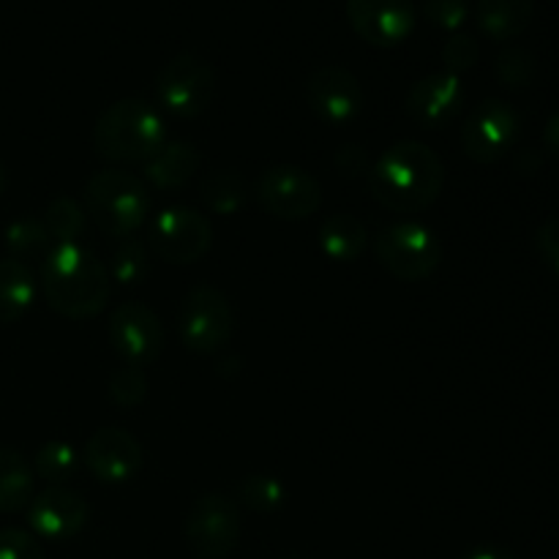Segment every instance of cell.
<instances>
[{"mask_svg":"<svg viewBox=\"0 0 559 559\" xmlns=\"http://www.w3.org/2000/svg\"><path fill=\"white\" fill-rule=\"evenodd\" d=\"M31 530L44 540H71L87 524V502L66 486H49L27 506Z\"/></svg>","mask_w":559,"mask_h":559,"instance_id":"obj_16","label":"cell"},{"mask_svg":"<svg viewBox=\"0 0 559 559\" xmlns=\"http://www.w3.org/2000/svg\"><path fill=\"white\" fill-rule=\"evenodd\" d=\"M36 497V473L20 451L0 448V513H20Z\"/></svg>","mask_w":559,"mask_h":559,"instance_id":"obj_21","label":"cell"},{"mask_svg":"<svg viewBox=\"0 0 559 559\" xmlns=\"http://www.w3.org/2000/svg\"><path fill=\"white\" fill-rule=\"evenodd\" d=\"M535 246H538V254L546 265L559 276V216L546 218L538 227L535 235Z\"/></svg>","mask_w":559,"mask_h":559,"instance_id":"obj_34","label":"cell"},{"mask_svg":"<svg viewBox=\"0 0 559 559\" xmlns=\"http://www.w3.org/2000/svg\"><path fill=\"white\" fill-rule=\"evenodd\" d=\"M80 469V456H76L74 445L66 440H49L38 448L36 459H33V473L49 486H66Z\"/></svg>","mask_w":559,"mask_h":559,"instance_id":"obj_25","label":"cell"},{"mask_svg":"<svg viewBox=\"0 0 559 559\" xmlns=\"http://www.w3.org/2000/svg\"><path fill=\"white\" fill-rule=\"evenodd\" d=\"M464 104V85L451 71L426 74L409 87L407 112L424 129H442Z\"/></svg>","mask_w":559,"mask_h":559,"instance_id":"obj_17","label":"cell"},{"mask_svg":"<svg viewBox=\"0 0 559 559\" xmlns=\"http://www.w3.org/2000/svg\"><path fill=\"white\" fill-rule=\"evenodd\" d=\"M85 213L109 238H131L151 213L147 186L123 169H98L85 183Z\"/></svg>","mask_w":559,"mask_h":559,"instance_id":"obj_4","label":"cell"},{"mask_svg":"<svg viewBox=\"0 0 559 559\" xmlns=\"http://www.w3.org/2000/svg\"><path fill=\"white\" fill-rule=\"evenodd\" d=\"M5 186H9V173H5V167H3V164H0V197H3Z\"/></svg>","mask_w":559,"mask_h":559,"instance_id":"obj_39","label":"cell"},{"mask_svg":"<svg viewBox=\"0 0 559 559\" xmlns=\"http://www.w3.org/2000/svg\"><path fill=\"white\" fill-rule=\"evenodd\" d=\"M540 164H544V158H540L535 151H524L522 156L516 158V169L522 175H535L540 169Z\"/></svg>","mask_w":559,"mask_h":559,"instance_id":"obj_37","label":"cell"},{"mask_svg":"<svg viewBox=\"0 0 559 559\" xmlns=\"http://www.w3.org/2000/svg\"><path fill=\"white\" fill-rule=\"evenodd\" d=\"M5 249H9V257L25 262L33 260V257H47L49 251L55 249L52 238H49L47 227H44L41 218L36 216H22L16 222H11L5 227Z\"/></svg>","mask_w":559,"mask_h":559,"instance_id":"obj_24","label":"cell"},{"mask_svg":"<svg viewBox=\"0 0 559 559\" xmlns=\"http://www.w3.org/2000/svg\"><path fill=\"white\" fill-rule=\"evenodd\" d=\"M235 495H238L240 506H246L254 513H273L284 506L282 480L265 473H254L240 478Z\"/></svg>","mask_w":559,"mask_h":559,"instance_id":"obj_28","label":"cell"},{"mask_svg":"<svg viewBox=\"0 0 559 559\" xmlns=\"http://www.w3.org/2000/svg\"><path fill=\"white\" fill-rule=\"evenodd\" d=\"M240 540V511L229 497L202 495L186 516V544L197 559H227Z\"/></svg>","mask_w":559,"mask_h":559,"instance_id":"obj_9","label":"cell"},{"mask_svg":"<svg viewBox=\"0 0 559 559\" xmlns=\"http://www.w3.org/2000/svg\"><path fill=\"white\" fill-rule=\"evenodd\" d=\"M462 559H516V557L506 549H497V546H480V549H473Z\"/></svg>","mask_w":559,"mask_h":559,"instance_id":"obj_38","label":"cell"},{"mask_svg":"<svg viewBox=\"0 0 559 559\" xmlns=\"http://www.w3.org/2000/svg\"><path fill=\"white\" fill-rule=\"evenodd\" d=\"M424 14L442 31H462L469 20V0H426Z\"/></svg>","mask_w":559,"mask_h":559,"instance_id":"obj_32","label":"cell"},{"mask_svg":"<svg viewBox=\"0 0 559 559\" xmlns=\"http://www.w3.org/2000/svg\"><path fill=\"white\" fill-rule=\"evenodd\" d=\"M478 27L495 41L522 36L535 16V0H478Z\"/></svg>","mask_w":559,"mask_h":559,"instance_id":"obj_19","label":"cell"},{"mask_svg":"<svg viewBox=\"0 0 559 559\" xmlns=\"http://www.w3.org/2000/svg\"><path fill=\"white\" fill-rule=\"evenodd\" d=\"M216 93V71L194 52L169 58L156 74L158 104L175 118H197L205 112Z\"/></svg>","mask_w":559,"mask_h":559,"instance_id":"obj_7","label":"cell"},{"mask_svg":"<svg viewBox=\"0 0 559 559\" xmlns=\"http://www.w3.org/2000/svg\"><path fill=\"white\" fill-rule=\"evenodd\" d=\"M522 118L513 104L502 98H486L469 112L462 129V151L475 164H495L516 145Z\"/></svg>","mask_w":559,"mask_h":559,"instance_id":"obj_10","label":"cell"},{"mask_svg":"<svg viewBox=\"0 0 559 559\" xmlns=\"http://www.w3.org/2000/svg\"><path fill=\"white\" fill-rule=\"evenodd\" d=\"M306 102L317 118L342 126L358 118L364 109V87L344 66H320L306 80Z\"/></svg>","mask_w":559,"mask_h":559,"instance_id":"obj_13","label":"cell"},{"mask_svg":"<svg viewBox=\"0 0 559 559\" xmlns=\"http://www.w3.org/2000/svg\"><path fill=\"white\" fill-rule=\"evenodd\" d=\"M445 186V164L418 140L388 147L369 169L371 197L393 213H420L435 205Z\"/></svg>","mask_w":559,"mask_h":559,"instance_id":"obj_1","label":"cell"},{"mask_svg":"<svg viewBox=\"0 0 559 559\" xmlns=\"http://www.w3.org/2000/svg\"><path fill=\"white\" fill-rule=\"evenodd\" d=\"M497 76H500L502 85L508 87H524L533 82L535 76V55L524 47H508L502 49L500 58H497Z\"/></svg>","mask_w":559,"mask_h":559,"instance_id":"obj_30","label":"cell"},{"mask_svg":"<svg viewBox=\"0 0 559 559\" xmlns=\"http://www.w3.org/2000/svg\"><path fill=\"white\" fill-rule=\"evenodd\" d=\"M478 41H475L469 33L464 31H456L448 36L445 47H442V63H445V71H451V74H462V71L473 69L475 63H478Z\"/></svg>","mask_w":559,"mask_h":559,"instance_id":"obj_31","label":"cell"},{"mask_svg":"<svg viewBox=\"0 0 559 559\" xmlns=\"http://www.w3.org/2000/svg\"><path fill=\"white\" fill-rule=\"evenodd\" d=\"M380 265L399 282H424L440 267L442 243L435 229L418 222H396L374 240Z\"/></svg>","mask_w":559,"mask_h":559,"instance_id":"obj_5","label":"cell"},{"mask_svg":"<svg viewBox=\"0 0 559 559\" xmlns=\"http://www.w3.org/2000/svg\"><path fill=\"white\" fill-rule=\"evenodd\" d=\"M197 169H200V153H197L194 145L180 140H167L142 164V173H145L147 183L162 191H173L186 186Z\"/></svg>","mask_w":559,"mask_h":559,"instance_id":"obj_18","label":"cell"},{"mask_svg":"<svg viewBox=\"0 0 559 559\" xmlns=\"http://www.w3.org/2000/svg\"><path fill=\"white\" fill-rule=\"evenodd\" d=\"M544 147L551 153V156L559 158V112L551 115L549 123L544 129Z\"/></svg>","mask_w":559,"mask_h":559,"instance_id":"obj_36","label":"cell"},{"mask_svg":"<svg viewBox=\"0 0 559 559\" xmlns=\"http://www.w3.org/2000/svg\"><path fill=\"white\" fill-rule=\"evenodd\" d=\"M147 396V374L140 366L123 364L112 377H109V399L118 407H140Z\"/></svg>","mask_w":559,"mask_h":559,"instance_id":"obj_29","label":"cell"},{"mask_svg":"<svg viewBox=\"0 0 559 559\" xmlns=\"http://www.w3.org/2000/svg\"><path fill=\"white\" fill-rule=\"evenodd\" d=\"M0 559H44L38 538L27 530H0Z\"/></svg>","mask_w":559,"mask_h":559,"instance_id":"obj_33","label":"cell"},{"mask_svg":"<svg viewBox=\"0 0 559 559\" xmlns=\"http://www.w3.org/2000/svg\"><path fill=\"white\" fill-rule=\"evenodd\" d=\"M164 142V118L142 98L109 104L93 126V147L115 164H145Z\"/></svg>","mask_w":559,"mask_h":559,"instance_id":"obj_3","label":"cell"},{"mask_svg":"<svg viewBox=\"0 0 559 559\" xmlns=\"http://www.w3.org/2000/svg\"><path fill=\"white\" fill-rule=\"evenodd\" d=\"M347 20L364 41L396 47L413 33V0H347Z\"/></svg>","mask_w":559,"mask_h":559,"instance_id":"obj_15","label":"cell"},{"mask_svg":"<svg viewBox=\"0 0 559 559\" xmlns=\"http://www.w3.org/2000/svg\"><path fill=\"white\" fill-rule=\"evenodd\" d=\"M82 462L102 484H129L142 469V445L126 429H98L87 437Z\"/></svg>","mask_w":559,"mask_h":559,"instance_id":"obj_14","label":"cell"},{"mask_svg":"<svg viewBox=\"0 0 559 559\" xmlns=\"http://www.w3.org/2000/svg\"><path fill=\"white\" fill-rule=\"evenodd\" d=\"M41 222L55 246L76 243V238L85 233V211L74 197H55L44 211Z\"/></svg>","mask_w":559,"mask_h":559,"instance_id":"obj_26","label":"cell"},{"mask_svg":"<svg viewBox=\"0 0 559 559\" xmlns=\"http://www.w3.org/2000/svg\"><path fill=\"white\" fill-rule=\"evenodd\" d=\"M366 243H369V233H366L364 222L349 213H336L322 222L320 249L325 251L328 260L355 262L366 251Z\"/></svg>","mask_w":559,"mask_h":559,"instance_id":"obj_22","label":"cell"},{"mask_svg":"<svg viewBox=\"0 0 559 559\" xmlns=\"http://www.w3.org/2000/svg\"><path fill=\"white\" fill-rule=\"evenodd\" d=\"M109 344L118 353V358L129 366H140L145 369L147 364L162 355L164 349V328L162 320L151 306L140 304V300H129L120 304L118 309L109 314Z\"/></svg>","mask_w":559,"mask_h":559,"instance_id":"obj_12","label":"cell"},{"mask_svg":"<svg viewBox=\"0 0 559 559\" xmlns=\"http://www.w3.org/2000/svg\"><path fill=\"white\" fill-rule=\"evenodd\" d=\"M200 194L213 213L233 216L249 200V186H246L243 175L233 173V169H218V173H211L202 180Z\"/></svg>","mask_w":559,"mask_h":559,"instance_id":"obj_23","label":"cell"},{"mask_svg":"<svg viewBox=\"0 0 559 559\" xmlns=\"http://www.w3.org/2000/svg\"><path fill=\"white\" fill-rule=\"evenodd\" d=\"M336 167L342 175L355 178V175H360L369 169V158H366L364 147L344 145V147H338V153H336Z\"/></svg>","mask_w":559,"mask_h":559,"instance_id":"obj_35","label":"cell"},{"mask_svg":"<svg viewBox=\"0 0 559 559\" xmlns=\"http://www.w3.org/2000/svg\"><path fill=\"white\" fill-rule=\"evenodd\" d=\"M178 333L191 353H222L235 333V314L227 295L213 284L189 289L178 311Z\"/></svg>","mask_w":559,"mask_h":559,"instance_id":"obj_6","label":"cell"},{"mask_svg":"<svg viewBox=\"0 0 559 559\" xmlns=\"http://www.w3.org/2000/svg\"><path fill=\"white\" fill-rule=\"evenodd\" d=\"M109 278L118 284H140L151 273V260H147V246L136 238H120L109 257Z\"/></svg>","mask_w":559,"mask_h":559,"instance_id":"obj_27","label":"cell"},{"mask_svg":"<svg viewBox=\"0 0 559 559\" xmlns=\"http://www.w3.org/2000/svg\"><path fill=\"white\" fill-rule=\"evenodd\" d=\"M147 243L162 260L173 265L200 262L213 246V227L194 207L175 205L158 213L147 229Z\"/></svg>","mask_w":559,"mask_h":559,"instance_id":"obj_8","label":"cell"},{"mask_svg":"<svg viewBox=\"0 0 559 559\" xmlns=\"http://www.w3.org/2000/svg\"><path fill=\"white\" fill-rule=\"evenodd\" d=\"M36 298V276L27 262L5 257L0 260V325L20 320Z\"/></svg>","mask_w":559,"mask_h":559,"instance_id":"obj_20","label":"cell"},{"mask_svg":"<svg viewBox=\"0 0 559 559\" xmlns=\"http://www.w3.org/2000/svg\"><path fill=\"white\" fill-rule=\"evenodd\" d=\"M254 194L271 216L284 218V222H300V218L314 216L322 205V186L317 183L314 175L293 167V164L265 169L257 180Z\"/></svg>","mask_w":559,"mask_h":559,"instance_id":"obj_11","label":"cell"},{"mask_svg":"<svg viewBox=\"0 0 559 559\" xmlns=\"http://www.w3.org/2000/svg\"><path fill=\"white\" fill-rule=\"evenodd\" d=\"M41 289L52 311L69 320H91L107 306L112 278L91 249L60 243L44 257Z\"/></svg>","mask_w":559,"mask_h":559,"instance_id":"obj_2","label":"cell"}]
</instances>
